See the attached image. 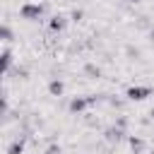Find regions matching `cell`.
Wrapping results in <instances>:
<instances>
[{
  "mask_svg": "<svg viewBox=\"0 0 154 154\" xmlns=\"http://www.w3.org/2000/svg\"><path fill=\"white\" fill-rule=\"evenodd\" d=\"M22 17H26V19L41 17V5H24V7H22Z\"/></svg>",
  "mask_w": 154,
  "mask_h": 154,
  "instance_id": "obj_1",
  "label": "cell"
},
{
  "mask_svg": "<svg viewBox=\"0 0 154 154\" xmlns=\"http://www.w3.org/2000/svg\"><path fill=\"white\" fill-rule=\"evenodd\" d=\"M149 91H152L149 87H144V89L142 87H132L128 94H130V99H144V94H149Z\"/></svg>",
  "mask_w": 154,
  "mask_h": 154,
  "instance_id": "obj_2",
  "label": "cell"
},
{
  "mask_svg": "<svg viewBox=\"0 0 154 154\" xmlns=\"http://www.w3.org/2000/svg\"><path fill=\"white\" fill-rule=\"evenodd\" d=\"M10 63H12V58H10V51H5V53H2V67L7 70V67H10Z\"/></svg>",
  "mask_w": 154,
  "mask_h": 154,
  "instance_id": "obj_3",
  "label": "cell"
},
{
  "mask_svg": "<svg viewBox=\"0 0 154 154\" xmlns=\"http://www.w3.org/2000/svg\"><path fill=\"white\" fill-rule=\"evenodd\" d=\"M51 91H53V94H60V91H63V87H60V84H55V82H53V84H51Z\"/></svg>",
  "mask_w": 154,
  "mask_h": 154,
  "instance_id": "obj_4",
  "label": "cell"
},
{
  "mask_svg": "<svg viewBox=\"0 0 154 154\" xmlns=\"http://www.w3.org/2000/svg\"><path fill=\"white\" fill-rule=\"evenodd\" d=\"M22 152V144H12V149H10V154H19Z\"/></svg>",
  "mask_w": 154,
  "mask_h": 154,
  "instance_id": "obj_5",
  "label": "cell"
}]
</instances>
